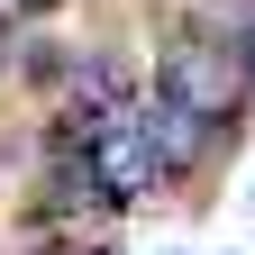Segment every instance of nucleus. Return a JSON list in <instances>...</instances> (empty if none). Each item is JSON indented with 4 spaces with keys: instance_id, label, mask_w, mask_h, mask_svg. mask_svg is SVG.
Masks as SVG:
<instances>
[{
    "instance_id": "nucleus-1",
    "label": "nucleus",
    "mask_w": 255,
    "mask_h": 255,
    "mask_svg": "<svg viewBox=\"0 0 255 255\" xmlns=\"http://www.w3.org/2000/svg\"><path fill=\"white\" fill-rule=\"evenodd\" d=\"M155 101H173L191 119H219V128H228L246 110V46L210 37V27H173V37L155 46Z\"/></svg>"
},
{
    "instance_id": "nucleus-2",
    "label": "nucleus",
    "mask_w": 255,
    "mask_h": 255,
    "mask_svg": "<svg viewBox=\"0 0 255 255\" xmlns=\"http://www.w3.org/2000/svg\"><path fill=\"white\" fill-rule=\"evenodd\" d=\"M146 119V146H155V164H201V155H210V137H219V119H191V110H173V101H146L137 110Z\"/></svg>"
},
{
    "instance_id": "nucleus-3",
    "label": "nucleus",
    "mask_w": 255,
    "mask_h": 255,
    "mask_svg": "<svg viewBox=\"0 0 255 255\" xmlns=\"http://www.w3.org/2000/svg\"><path fill=\"white\" fill-rule=\"evenodd\" d=\"M246 91H255V37H246Z\"/></svg>"
}]
</instances>
